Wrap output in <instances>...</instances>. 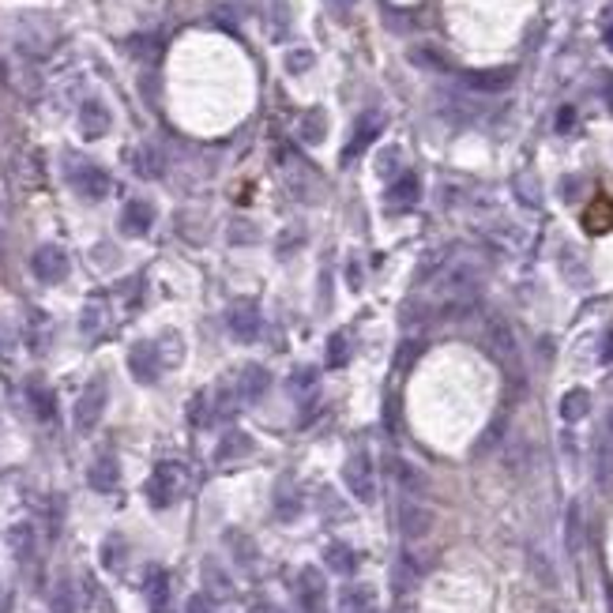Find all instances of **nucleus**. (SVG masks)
<instances>
[{
  "label": "nucleus",
  "instance_id": "nucleus-36",
  "mask_svg": "<svg viewBox=\"0 0 613 613\" xmlns=\"http://www.w3.org/2000/svg\"><path fill=\"white\" fill-rule=\"evenodd\" d=\"M347 357H350V350H347V335H331V343H328V365L339 369V365H347Z\"/></svg>",
  "mask_w": 613,
  "mask_h": 613
},
{
  "label": "nucleus",
  "instance_id": "nucleus-11",
  "mask_svg": "<svg viewBox=\"0 0 613 613\" xmlns=\"http://www.w3.org/2000/svg\"><path fill=\"white\" fill-rule=\"evenodd\" d=\"M324 595H328V587H324L320 568H302V576H298V599H302L305 613H320V609H324Z\"/></svg>",
  "mask_w": 613,
  "mask_h": 613
},
{
  "label": "nucleus",
  "instance_id": "nucleus-2",
  "mask_svg": "<svg viewBox=\"0 0 613 613\" xmlns=\"http://www.w3.org/2000/svg\"><path fill=\"white\" fill-rule=\"evenodd\" d=\"M185 490V471L177 463H158L151 482H147V497H151L155 509H166V504H174Z\"/></svg>",
  "mask_w": 613,
  "mask_h": 613
},
{
  "label": "nucleus",
  "instance_id": "nucleus-40",
  "mask_svg": "<svg viewBox=\"0 0 613 613\" xmlns=\"http://www.w3.org/2000/svg\"><path fill=\"white\" fill-rule=\"evenodd\" d=\"M121 557H124V542L121 538H110L102 545V564L105 568H121Z\"/></svg>",
  "mask_w": 613,
  "mask_h": 613
},
{
  "label": "nucleus",
  "instance_id": "nucleus-50",
  "mask_svg": "<svg viewBox=\"0 0 613 613\" xmlns=\"http://www.w3.org/2000/svg\"><path fill=\"white\" fill-rule=\"evenodd\" d=\"M248 613H279V609H275V606H267V602H257V606H252Z\"/></svg>",
  "mask_w": 613,
  "mask_h": 613
},
{
  "label": "nucleus",
  "instance_id": "nucleus-33",
  "mask_svg": "<svg viewBox=\"0 0 613 613\" xmlns=\"http://www.w3.org/2000/svg\"><path fill=\"white\" fill-rule=\"evenodd\" d=\"M50 609H53V613H79L76 590H72V583H68V580H60V583L53 587V595H50Z\"/></svg>",
  "mask_w": 613,
  "mask_h": 613
},
{
  "label": "nucleus",
  "instance_id": "nucleus-16",
  "mask_svg": "<svg viewBox=\"0 0 613 613\" xmlns=\"http://www.w3.org/2000/svg\"><path fill=\"white\" fill-rule=\"evenodd\" d=\"M392 474H395V482H399V485H403V493H407V497H421V493L429 490V478L421 474V471L414 467V463H407V459H395V463H392Z\"/></svg>",
  "mask_w": 613,
  "mask_h": 613
},
{
  "label": "nucleus",
  "instance_id": "nucleus-18",
  "mask_svg": "<svg viewBox=\"0 0 613 613\" xmlns=\"http://www.w3.org/2000/svg\"><path fill=\"white\" fill-rule=\"evenodd\" d=\"M512 79H516L512 68H490V72H471L467 87H474V91H504V87H512Z\"/></svg>",
  "mask_w": 613,
  "mask_h": 613
},
{
  "label": "nucleus",
  "instance_id": "nucleus-34",
  "mask_svg": "<svg viewBox=\"0 0 613 613\" xmlns=\"http://www.w3.org/2000/svg\"><path fill=\"white\" fill-rule=\"evenodd\" d=\"M531 572H535V580L542 583V587H549L554 590L557 587V576H554V561H549L542 549H531Z\"/></svg>",
  "mask_w": 613,
  "mask_h": 613
},
{
  "label": "nucleus",
  "instance_id": "nucleus-4",
  "mask_svg": "<svg viewBox=\"0 0 613 613\" xmlns=\"http://www.w3.org/2000/svg\"><path fill=\"white\" fill-rule=\"evenodd\" d=\"M433 523H437L433 509L429 504H421L418 497H407L403 504H399V531H403L407 542H421L433 531Z\"/></svg>",
  "mask_w": 613,
  "mask_h": 613
},
{
  "label": "nucleus",
  "instance_id": "nucleus-47",
  "mask_svg": "<svg viewBox=\"0 0 613 613\" xmlns=\"http://www.w3.org/2000/svg\"><path fill=\"white\" fill-rule=\"evenodd\" d=\"M572 124H576V113H572V105H564V110L557 113V129L564 132V129H572Z\"/></svg>",
  "mask_w": 613,
  "mask_h": 613
},
{
  "label": "nucleus",
  "instance_id": "nucleus-52",
  "mask_svg": "<svg viewBox=\"0 0 613 613\" xmlns=\"http://www.w3.org/2000/svg\"><path fill=\"white\" fill-rule=\"evenodd\" d=\"M606 595H609V613H613V583H609V590H606Z\"/></svg>",
  "mask_w": 613,
  "mask_h": 613
},
{
  "label": "nucleus",
  "instance_id": "nucleus-42",
  "mask_svg": "<svg viewBox=\"0 0 613 613\" xmlns=\"http://www.w3.org/2000/svg\"><path fill=\"white\" fill-rule=\"evenodd\" d=\"M185 613H215V599H211L207 590H200V595H193V599H188Z\"/></svg>",
  "mask_w": 613,
  "mask_h": 613
},
{
  "label": "nucleus",
  "instance_id": "nucleus-8",
  "mask_svg": "<svg viewBox=\"0 0 613 613\" xmlns=\"http://www.w3.org/2000/svg\"><path fill=\"white\" fill-rule=\"evenodd\" d=\"M162 369V354L155 350V343H136L129 350V373L140 380V384H155Z\"/></svg>",
  "mask_w": 613,
  "mask_h": 613
},
{
  "label": "nucleus",
  "instance_id": "nucleus-39",
  "mask_svg": "<svg viewBox=\"0 0 613 613\" xmlns=\"http://www.w3.org/2000/svg\"><path fill=\"white\" fill-rule=\"evenodd\" d=\"M31 403L38 418H53V395L46 388H31Z\"/></svg>",
  "mask_w": 613,
  "mask_h": 613
},
{
  "label": "nucleus",
  "instance_id": "nucleus-51",
  "mask_svg": "<svg viewBox=\"0 0 613 613\" xmlns=\"http://www.w3.org/2000/svg\"><path fill=\"white\" fill-rule=\"evenodd\" d=\"M0 613H8V587H0Z\"/></svg>",
  "mask_w": 613,
  "mask_h": 613
},
{
  "label": "nucleus",
  "instance_id": "nucleus-1",
  "mask_svg": "<svg viewBox=\"0 0 613 613\" xmlns=\"http://www.w3.org/2000/svg\"><path fill=\"white\" fill-rule=\"evenodd\" d=\"M105 399H110V388H105V380H102V376H98V380H91V384L79 392L76 410H72V421H76V429H79V433H91V429L98 426V421H102Z\"/></svg>",
  "mask_w": 613,
  "mask_h": 613
},
{
  "label": "nucleus",
  "instance_id": "nucleus-5",
  "mask_svg": "<svg viewBox=\"0 0 613 613\" xmlns=\"http://www.w3.org/2000/svg\"><path fill=\"white\" fill-rule=\"evenodd\" d=\"M226 328H230V335L234 339H241V343H252L260 335V328H264V316H260V305L257 302H234L226 309Z\"/></svg>",
  "mask_w": 613,
  "mask_h": 613
},
{
  "label": "nucleus",
  "instance_id": "nucleus-41",
  "mask_svg": "<svg viewBox=\"0 0 613 613\" xmlns=\"http://www.w3.org/2000/svg\"><path fill=\"white\" fill-rule=\"evenodd\" d=\"M147 595H151V602H155V606H162V602H166V572H158V568L151 572V580H147Z\"/></svg>",
  "mask_w": 613,
  "mask_h": 613
},
{
  "label": "nucleus",
  "instance_id": "nucleus-22",
  "mask_svg": "<svg viewBox=\"0 0 613 613\" xmlns=\"http://www.w3.org/2000/svg\"><path fill=\"white\" fill-rule=\"evenodd\" d=\"M595 482L602 493H613V444L602 437L599 452H595Z\"/></svg>",
  "mask_w": 613,
  "mask_h": 613
},
{
  "label": "nucleus",
  "instance_id": "nucleus-13",
  "mask_svg": "<svg viewBox=\"0 0 613 613\" xmlns=\"http://www.w3.org/2000/svg\"><path fill=\"white\" fill-rule=\"evenodd\" d=\"M79 132L87 140H102L105 132H110V110H105L102 102H83L79 105Z\"/></svg>",
  "mask_w": 613,
  "mask_h": 613
},
{
  "label": "nucleus",
  "instance_id": "nucleus-21",
  "mask_svg": "<svg viewBox=\"0 0 613 613\" xmlns=\"http://www.w3.org/2000/svg\"><path fill=\"white\" fill-rule=\"evenodd\" d=\"M298 512H302V493H298V485L286 478V482H279V493H275V516L293 519Z\"/></svg>",
  "mask_w": 613,
  "mask_h": 613
},
{
  "label": "nucleus",
  "instance_id": "nucleus-24",
  "mask_svg": "<svg viewBox=\"0 0 613 613\" xmlns=\"http://www.w3.org/2000/svg\"><path fill=\"white\" fill-rule=\"evenodd\" d=\"M564 545H568V554H580V545H583V509L576 500L568 504V512H564Z\"/></svg>",
  "mask_w": 613,
  "mask_h": 613
},
{
  "label": "nucleus",
  "instance_id": "nucleus-30",
  "mask_svg": "<svg viewBox=\"0 0 613 613\" xmlns=\"http://www.w3.org/2000/svg\"><path fill=\"white\" fill-rule=\"evenodd\" d=\"M343 613H373V587H347L339 599Z\"/></svg>",
  "mask_w": 613,
  "mask_h": 613
},
{
  "label": "nucleus",
  "instance_id": "nucleus-7",
  "mask_svg": "<svg viewBox=\"0 0 613 613\" xmlns=\"http://www.w3.org/2000/svg\"><path fill=\"white\" fill-rule=\"evenodd\" d=\"M31 267H34V275L41 283H60L68 275V257H65V248H57V245H41L34 252Z\"/></svg>",
  "mask_w": 613,
  "mask_h": 613
},
{
  "label": "nucleus",
  "instance_id": "nucleus-38",
  "mask_svg": "<svg viewBox=\"0 0 613 613\" xmlns=\"http://www.w3.org/2000/svg\"><path fill=\"white\" fill-rule=\"evenodd\" d=\"M312 384H316V369H312V365H305V369H298V373L290 376V392H293V395L312 392Z\"/></svg>",
  "mask_w": 613,
  "mask_h": 613
},
{
  "label": "nucleus",
  "instance_id": "nucleus-20",
  "mask_svg": "<svg viewBox=\"0 0 613 613\" xmlns=\"http://www.w3.org/2000/svg\"><path fill=\"white\" fill-rule=\"evenodd\" d=\"M324 564L331 568V572H339V576H350L354 568H357V554L347 545V542H331L328 549H324Z\"/></svg>",
  "mask_w": 613,
  "mask_h": 613
},
{
  "label": "nucleus",
  "instance_id": "nucleus-46",
  "mask_svg": "<svg viewBox=\"0 0 613 613\" xmlns=\"http://www.w3.org/2000/svg\"><path fill=\"white\" fill-rule=\"evenodd\" d=\"M516 188H519V193H523V203H538V188H535V181L531 177H516Z\"/></svg>",
  "mask_w": 613,
  "mask_h": 613
},
{
  "label": "nucleus",
  "instance_id": "nucleus-53",
  "mask_svg": "<svg viewBox=\"0 0 613 613\" xmlns=\"http://www.w3.org/2000/svg\"><path fill=\"white\" fill-rule=\"evenodd\" d=\"M606 41H609V50H613V27H609V31H606Z\"/></svg>",
  "mask_w": 613,
  "mask_h": 613
},
{
  "label": "nucleus",
  "instance_id": "nucleus-27",
  "mask_svg": "<svg viewBox=\"0 0 613 613\" xmlns=\"http://www.w3.org/2000/svg\"><path fill=\"white\" fill-rule=\"evenodd\" d=\"M587 410H590V392H583V388L564 392V399H561V418L564 421H583Z\"/></svg>",
  "mask_w": 613,
  "mask_h": 613
},
{
  "label": "nucleus",
  "instance_id": "nucleus-25",
  "mask_svg": "<svg viewBox=\"0 0 613 613\" xmlns=\"http://www.w3.org/2000/svg\"><path fill=\"white\" fill-rule=\"evenodd\" d=\"M132 166H136V174L140 177H158L162 174V155H158V147H151V143H140L136 147V155H132Z\"/></svg>",
  "mask_w": 613,
  "mask_h": 613
},
{
  "label": "nucleus",
  "instance_id": "nucleus-43",
  "mask_svg": "<svg viewBox=\"0 0 613 613\" xmlns=\"http://www.w3.org/2000/svg\"><path fill=\"white\" fill-rule=\"evenodd\" d=\"M312 65V53L309 50H293V53H286V68L290 72H305Z\"/></svg>",
  "mask_w": 613,
  "mask_h": 613
},
{
  "label": "nucleus",
  "instance_id": "nucleus-26",
  "mask_svg": "<svg viewBox=\"0 0 613 613\" xmlns=\"http://www.w3.org/2000/svg\"><path fill=\"white\" fill-rule=\"evenodd\" d=\"M203 583H207L211 599H230V595H234V583H230V576L222 572L215 561H203Z\"/></svg>",
  "mask_w": 613,
  "mask_h": 613
},
{
  "label": "nucleus",
  "instance_id": "nucleus-35",
  "mask_svg": "<svg viewBox=\"0 0 613 613\" xmlns=\"http://www.w3.org/2000/svg\"><path fill=\"white\" fill-rule=\"evenodd\" d=\"M613 226V203H595V211H590V215H587V230H590V234H606V230Z\"/></svg>",
  "mask_w": 613,
  "mask_h": 613
},
{
  "label": "nucleus",
  "instance_id": "nucleus-23",
  "mask_svg": "<svg viewBox=\"0 0 613 613\" xmlns=\"http://www.w3.org/2000/svg\"><path fill=\"white\" fill-rule=\"evenodd\" d=\"M248 452H252V440L245 433H226L219 440V448H215V459L219 463H234V459H245Z\"/></svg>",
  "mask_w": 613,
  "mask_h": 613
},
{
  "label": "nucleus",
  "instance_id": "nucleus-15",
  "mask_svg": "<svg viewBox=\"0 0 613 613\" xmlns=\"http://www.w3.org/2000/svg\"><path fill=\"white\" fill-rule=\"evenodd\" d=\"M418 193H421L418 177H414V174H399V177L392 181V188H388V211H407V207H414V203H418Z\"/></svg>",
  "mask_w": 613,
  "mask_h": 613
},
{
  "label": "nucleus",
  "instance_id": "nucleus-28",
  "mask_svg": "<svg viewBox=\"0 0 613 613\" xmlns=\"http://www.w3.org/2000/svg\"><path fill=\"white\" fill-rule=\"evenodd\" d=\"M8 545H12V554L19 561H31V554H34V527L31 523H15L8 531Z\"/></svg>",
  "mask_w": 613,
  "mask_h": 613
},
{
  "label": "nucleus",
  "instance_id": "nucleus-31",
  "mask_svg": "<svg viewBox=\"0 0 613 613\" xmlns=\"http://www.w3.org/2000/svg\"><path fill=\"white\" fill-rule=\"evenodd\" d=\"M504 467H509L516 478L531 471V444H527V440H512L509 452H504Z\"/></svg>",
  "mask_w": 613,
  "mask_h": 613
},
{
  "label": "nucleus",
  "instance_id": "nucleus-37",
  "mask_svg": "<svg viewBox=\"0 0 613 613\" xmlns=\"http://www.w3.org/2000/svg\"><path fill=\"white\" fill-rule=\"evenodd\" d=\"M376 177H384V181H395V177H399V151H395V147H388V151L380 155V162H376Z\"/></svg>",
  "mask_w": 613,
  "mask_h": 613
},
{
  "label": "nucleus",
  "instance_id": "nucleus-44",
  "mask_svg": "<svg viewBox=\"0 0 613 613\" xmlns=\"http://www.w3.org/2000/svg\"><path fill=\"white\" fill-rule=\"evenodd\" d=\"M188 418H193L196 426H207V421H211V414H207V395H196V399H193V407H188Z\"/></svg>",
  "mask_w": 613,
  "mask_h": 613
},
{
  "label": "nucleus",
  "instance_id": "nucleus-12",
  "mask_svg": "<svg viewBox=\"0 0 613 613\" xmlns=\"http://www.w3.org/2000/svg\"><path fill=\"white\" fill-rule=\"evenodd\" d=\"M151 226H155V207L147 203V200H132L129 207L121 211V230H124L129 238H143Z\"/></svg>",
  "mask_w": 613,
  "mask_h": 613
},
{
  "label": "nucleus",
  "instance_id": "nucleus-48",
  "mask_svg": "<svg viewBox=\"0 0 613 613\" xmlns=\"http://www.w3.org/2000/svg\"><path fill=\"white\" fill-rule=\"evenodd\" d=\"M248 230H252V226L238 222V226H234V234H230V238H234V241H252V238H257V234H248Z\"/></svg>",
  "mask_w": 613,
  "mask_h": 613
},
{
  "label": "nucleus",
  "instance_id": "nucleus-14",
  "mask_svg": "<svg viewBox=\"0 0 613 613\" xmlns=\"http://www.w3.org/2000/svg\"><path fill=\"white\" fill-rule=\"evenodd\" d=\"M234 384H238V392H241L245 403H257V399L267 392L271 376H267V369H264V365H245V369L234 376Z\"/></svg>",
  "mask_w": 613,
  "mask_h": 613
},
{
  "label": "nucleus",
  "instance_id": "nucleus-17",
  "mask_svg": "<svg viewBox=\"0 0 613 613\" xmlns=\"http://www.w3.org/2000/svg\"><path fill=\"white\" fill-rule=\"evenodd\" d=\"M87 482L95 485L98 493H110V490H117V482H121L117 459H113V455H102V459H95V463H91V471H87Z\"/></svg>",
  "mask_w": 613,
  "mask_h": 613
},
{
  "label": "nucleus",
  "instance_id": "nucleus-45",
  "mask_svg": "<svg viewBox=\"0 0 613 613\" xmlns=\"http://www.w3.org/2000/svg\"><path fill=\"white\" fill-rule=\"evenodd\" d=\"M324 5H328V12H331L335 19H350V12H354L357 0H324Z\"/></svg>",
  "mask_w": 613,
  "mask_h": 613
},
{
  "label": "nucleus",
  "instance_id": "nucleus-9",
  "mask_svg": "<svg viewBox=\"0 0 613 613\" xmlns=\"http://www.w3.org/2000/svg\"><path fill=\"white\" fill-rule=\"evenodd\" d=\"M380 129H384V117H380L376 110H369V113H362V117H357V124H354V140L347 143L343 158L350 162V158H357V155H362L365 147H369V143L380 136Z\"/></svg>",
  "mask_w": 613,
  "mask_h": 613
},
{
  "label": "nucleus",
  "instance_id": "nucleus-6",
  "mask_svg": "<svg viewBox=\"0 0 613 613\" xmlns=\"http://www.w3.org/2000/svg\"><path fill=\"white\" fill-rule=\"evenodd\" d=\"M485 347H490V354L497 357L500 365H519V343H516V331L509 320H500V316H493L490 324H485Z\"/></svg>",
  "mask_w": 613,
  "mask_h": 613
},
{
  "label": "nucleus",
  "instance_id": "nucleus-10",
  "mask_svg": "<svg viewBox=\"0 0 613 613\" xmlns=\"http://www.w3.org/2000/svg\"><path fill=\"white\" fill-rule=\"evenodd\" d=\"M72 185H76V193H79L83 200L110 196V174L98 170V166H79V170L72 174Z\"/></svg>",
  "mask_w": 613,
  "mask_h": 613
},
{
  "label": "nucleus",
  "instance_id": "nucleus-3",
  "mask_svg": "<svg viewBox=\"0 0 613 613\" xmlns=\"http://www.w3.org/2000/svg\"><path fill=\"white\" fill-rule=\"evenodd\" d=\"M343 482H347V490H350L354 500L369 504V500L376 497V474H373V463H369L365 452H354V455L343 463Z\"/></svg>",
  "mask_w": 613,
  "mask_h": 613
},
{
  "label": "nucleus",
  "instance_id": "nucleus-32",
  "mask_svg": "<svg viewBox=\"0 0 613 613\" xmlns=\"http://www.w3.org/2000/svg\"><path fill=\"white\" fill-rule=\"evenodd\" d=\"M226 545L234 549V557H238V564H241V568H252V564H257V557H260V554H257V545H252V538H248V535H241V531H230V535H226Z\"/></svg>",
  "mask_w": 613,
  "mask_h": 613
},
{
  "label": "nucleus",
  "instance_id": "nucleus-49",
  "mask_svg": "<svg viewBox=\"0 0 613 613\" xmlns=\"http://www.w3.org/2000/svg\"><path fill=\"white\" fill-rule=\"evenodd\" d=\"M602 437H606V440H609V444H613V410H609V414H606V429H602Z\"/></svg>",
  "mask_w": 613,
  "mask_h": 613
},
{
  "label": "nucleus",
  "instance_id": "nucleus-19",
  "mask_svg": "<svg viewBox=\"0 0 613 613\" xmlns=\"http://www.w3.org/2000/svg\"><path fill=\"white\" fill-rule=\"evenodd\" d=\"M105 320H110V309H105V302H102V298H91L87 309H83V316H79V331L87 335V339H98L102 328H105Z\"/></svg>",
  "mask_w": 613,
  "mask_h": 613
},
{
  "label": "nucleus",
  "instance_id": "nucleus-29",
  "mask_svg": "<svg viewBox=\"0 0 613 613\" xmlns=\"http://www.w3.org/2000/svg\"><path fill=\"white\" fill-rule=\"evenodd\" d=\"M298 136H302V143H320V140L328 136V117H324V110H309V113L302 117V124H298Z\"/></svg>",
  "mask_w": 613,
  "mask_h": 613
}]
</instances>
